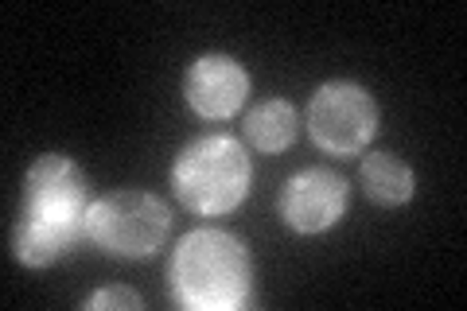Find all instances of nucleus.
I'll return each instance as SVG.
<instances>
[{"label":"nucleus","instance_id":"obj_1","mask_svg":"<svg viewBox=\"0 0 467 311\" xmlns=\"http://www.w3.org/2000/svg\"><path fill=\"white\" fill-rule=\"evenodd\" d=\"M86 175L63 152H47L27 168L24 206L12 230V254L27 269H43L86 238Z\"/></svg>","mask_w":467,"mask_h":311},{"label":"nucleus","instance_id":"obj_2","mask_svg":"<svg viewBox=\"0 0 467 311\" xmlns=\"http://www.w3.org/2000/svg\"><path fill=\"white\" fill-rule=\"evenodd\" d=\"M168 285L192 311H238L250 304V254L226 230H192L171 254Z\"/></svg>","mask_w":467,"mask_h":311},{"label":"nucleus","instance_id":"obj_3","mask_svg":"<svg viewBox=\"0 0 467 311\" xmlns=\"http://www.w3.org/2000/svg\"><path fill=\"white\" fill-rule=\"evenodd\" d=\"M250 156H245L242 140L226 137V132H211L199 137L175 156L171 187L192 214L218 218L242 206L250 195Z\"/></svg>","mask_w":467,"mask_h":311},{"label":"nucleus","instance_id":"obj_4","mask_svg":"<svg viewBox=\"0 0 467 311\" xmlns=\"http://www.w3.org/2000/svg\"><path fill=\"white\" fill-rule=\"evenodd\" d=\"M171 230V214L149 191H113L90 202L86 238L109 257H152Z\"/></svg>","mask_w":467,"mask_h":311},{"label":"nucleus","instance_id":"obj_5","mask_svg":"<svg viewBox=\"0 0 467 311\" xmlns=\"http://www.w3.org/2000/svg\"><path fill=\"white\" fill-rule=\"evenodd\" d=\"M308 132L331 156L362 152L378 132V106L355 82H327L308 101Z\"/></svg>","mask_w":467,"mask_h":311},{"label":"nucleus","instance_id":"obj_6","mask_svg":"<svg viewBox=\"0 0 467 311\" xmlns=\"http://www.w3.org/2000/svg\"><path fill=\"white\" fill-rule=\"evenodd\" d=\"M347 211V180L327 168H304L281 191V218L296 233H324Z\"/></svg>","mask_w":467,"mask_h":311},{"label":"nucleus","instance_id":"obj_7","mask_svg":"<svg viewBox=\"0 0 467 311\" xmlns=\"http://www.w3.org/2000/svg\"><path fill=\"white\" fill-rule=\"evenodd\" d=\"M250 94V74L230 55H199L183 74V98L207 121H226Z\"/></svg>","mask_w":467,"mask_h":311},{"label":"nucleus","instance_id":"obj_8","mask_svg":"<svg viewBox=\"0 0 467 311\" xmlns=\"http://www.w3.org/2000/svg\"><path fill=\"white\" fill-rule=\"evenodd\" d=\"M358 180H362V191H367L378 206H401L413 199V191H417L413 168L393 152H370L358 168Z\"/></svg>","mask_w":467,"mask_h":311},{"label":"nucleus","instance_id":"obj_9","mask_svg":"<svg viewBox=\"0 0 467 311\" xmlns=\"http://www.w3.org/2000/svg\"><path fill=\"white\" fill-rule=\"evenodd\" d=\"M296 132H300L296 106L285 98L261 101V106H254L250 117H245V137H250L261 152H285V148L296 140Z\"/></svg>","mask_w":467,"mask_h":311},{"label":"nucleus","instance_id":"obj_10","mask_svg":"<svg viewBox=\"0 0 467 311\" xmlns=\"http://www.w3.org/2000/svg\"><path fill=\"white\" fill-rule=\"evenodd\" d=\"M86 307L98 311V307H125V311H140V295L129 292V288H101L94 292L90 300H86Z\"/></svg>","mask_w":467,"mask_h":311}]
</instances>
